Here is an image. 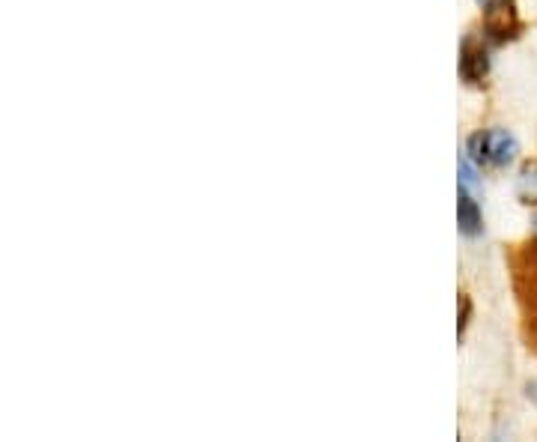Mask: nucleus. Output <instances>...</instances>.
<instances>
[{
  "mask_svg": "<svg viewBox=\"0 0 537 442\" xmlns=\"http://www.w3.org/2000/svg\"><path fill=\"white\" fill-rule=\"evenodd\" d=\"M475 162H487V165H511L520 153V141L508 132V129H487L481 135H475L469 141V150H466Z\"/></svg>",
  "mask_w": 537,
  "mask_h": 442,
  "instance_id": "obj_1",
  "label": "nucleus"
},
{
  "mask_svg": "<svg viewBox=\"0 0 537 442\" xmlns=\"http://www.w3.org/2000/svg\"><path fill=\"white\" fill-rule=\"evenodd\" d=\"M487 69H490V60H487V48L484 45H475L472 39L463 42V51H460V75L469 81V84H481L487 78Z\"/></svg>",
  "mask_w": 537,
  "mask_h": 442,
  "instance_id": "obj_2",
  "label": "nucleus"
},
{
  "mask_svg": "<svg viewBox=\"0 0 537 442\" xmlns=\"http://www.w3.org/2000/svg\"><path fill=\"white\" fill-rule=\"evenodd\" d=\"M457 224L460 233L466 236H478L484 230V216H481V204L472 198V189L460 186V201H457Z\"/></svg>",
  "mask_w": 537,
  "mask_h": 442,
  "instance_id": "obj_3",
  "label": "nucleus"
},
{
  "mask_svg": "<svg viewBox=\"0 0 537 442\" xmlns=\"http://www.w3.org/2000/svg\"><path fill=\"white\" fill-rule=\"evenodd\" d=\"M520 192L526 195V198H537V168H526L523 171V177H520Z\"/></svg>",
  "mask_w": 537,
  "mask_h": 442,
  "instance_id": "obj_4",
  "label": "nucleus"
},
{
  "mask_svg": "<svg viewBox=\"0 0 537 442\" xmlns=\"http://www.w3.org/2000/svg\"><path fill=\"white\" fill-rule=\"evenodd\" d=\"M526 395H529L532 401H537V380H532V383L526 386Z\"/></svg>",
  "mask_w": 537,
  "mask_h": 442,
  "instance_id": "obj_5",
  "label": "nucleus"
},
{
  "mask_svg": "<svg viewBox=\"0 0 537 442\" xmlns=\"http://www.w3.org/2000/svg\"><path fill=\"white\" fill-rule=\"evenodd\" d=\"M535 227H537V219H535Z\"/></svg>",
  "mask_w": 537,
  "mask_h": 442,
  "instance_id": "obj_6",
  "label": "nucleus"
}]
</instances>
